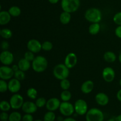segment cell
<instances>
[{
	"label": "cell",
	"instance_id": "obj_1",
	"mask_svg": "<svg viewBox=\"0 0 121 121\" xmlns=\"http://www.w3.org/2000/svg\"><path fill=\"white\" fill-rule=\"evenodd\" d=\"M32 68L37 73H41L47 69L48 67V61L46 57L41 56H38L32 61Z\"/></svg>",
	"mask_w": 121,
	"mask_h": 121
},
{
	"label": "cell",
	"instance_id": "obj_2",
	"mask_svg": "<svg viewBox=\"0 0 121 121\" xmlns=\"http://www.w3.org/2000/svg\"><path fill=\"white\" fill-rule=\"evenodd\" d=\"M102 15L100 9L96 8H91L85 13V18L87 21L92 23H99L102 20Z\"/></svg>",
	"mask_w": 121,
	"mask_h": 121
},
{
	"label": "cell",
	"instance_id": "obj_3",
	"mask_svg": "<svg viewBox=\"0 0 121 121\" xmlns=\"http://www.w3.org/2000/svg\"><path fill=\"white\" fill-rule=\"evenodd\" d=\"M69 74V69L65 64H58L53 69V74L58 80L67 79Z\"/></svg>",
	"mask_w": 121,
	"mask_h": 121
},
{
	"label": "cell",
	"instance_id": "obj_4",
	"mask_svg": "<svg viewBox=\"0 0 121 121\" xmlns=\"http://www.w3.org/2000/svg\"><path fill=\"white\" fill-rule=\"evenodd\" d=\"M80 5V0H61V7L63 11L69 13L77 11Z\"/></svg>",
	"mask_w": 121,
	"mask_h": 121
},
{
	"label": "cell",
	"instance_id": "obj_5",
	"mask_svg": "<svg viewBox=\"0 0 121 121\" xmlns=\"http://www.w3.org/2000/svg\"><path fill=\"white\" fill-rule=\"evenodd\" d=\"M104 114L98 108H92L88 110L86 114V121H104Z\"/></svg>",
	"mask_w": 121,
	"mask_h": 121
},
{
	"label": "cell",
	"instance_id": "obj_6",
	"mask_svg": "<svg viewBox=\"0 0 121 121\" xmlns=\"http://www.w3.org/2000/svg\"><path fill=\"white\" fill-rule=\"evenodd\" d=\"M59 109L60 113L66 117H71L75 112L74 105L69 102H62Z\"/></svg>",
	"mask_w": 121,
	"mask_h": 121
},
{
	"label": "cell",
	"instance_id": "obj_7",
	"mask_svg": "<svg viewBox=\"0 0 121 121\" xmlns=\"http://www.w3.org/2000/svg\"><path fill=\"white\" fill-rule=\"evenodd\" d=\"M74 107L76 113L80 116L86 115L88 111V105L87 102L83 99L77 100L74 103Z\"/></svg>",
	"mask_w": 121,
	"mask_h": 121
},
{
	"label": "cell",
	"instance_id": "obj_8",
	"mask_svg": "<svg viewBox=\"0 0 121 121\" xmlns=\"http://www.w3.org/2000/svg\"><path fill=\"white\" fill-rule=\"evenodd\" d=\"M9 103L13 109H19L22 108L24 103V98L21 95L14 93L9 99Z\"/></svg>",
	"mask_w": 121,
	"mask_h": 121
},
{
	"label": "cell",
	"instance_id": "obj_9",
	"mask_svg": "<svg viewBox=\"0 0 121 121\" xmlns=\"http://www.w3.org/2000/svg\"><path fill=\"white\" fill-rule=\"evenodd\" d=\"M14 71L8 66H2L0 67V78L4 80H10L14 76Z\"/></svg>",
	"mask_w": 121,
	"mask_h": 121
},
{
	"label": "cell",
	"instance_id": "obj_10",
	"mask_svg": "<svg viewBox=\"0 0 121 121\" xmlns=\"http://www.w3.org/2000/svg\"><path fill=\"white\" fill-rule=\"evenodd\" d=\"M14 55L9 51H2L0 54V61L2 65L5 66L11 65L14 61Z\"/></svg>",
	"mask_w": 121,
	"mask_h": 121
},
{
	"label": "cell",
	"instance_id": "obj_11",
	"mask_svg": "<svg viewBox=\"0 0 121 121\" xmlns=\"http://www.w3.org/2000/svg\"><path fill=\"white\" fill-rule=\"evenodd\" d=\"M27 47L29 51L37 53L42 50V44L36 39H31L27 43Z\"/></svg>",
	"mask_w": 121,
	"mask_h": 121
},
{
	"label": "cell",
	"instance_id": "obj_12",
	"mask_svg": "<svg viewBox=\"0 0 121 121\" xmlns=\"http://www.w3.org/2000/svg\"><path fill=\"white\" fill-rule=\"evenodd\" d=\"M102 78L105 82L111 83L114 80L115 78V72L113 68L111 67H106L102 71Z\"/></svg>",
	"mask_w": 121,
	"mask_h": 121
},
{
	"label": "cell",
	"instance_id": "obj_13",
	"mask_svg": "<svg viewBox=\"0 0 121 121\" xmlns=\"http://www.w3.org/2000/svg\"><path fill=\"white\" fill-rule=\"evenodd\" d=\"M78 63V57L75 53H70L66 56L65 59V65L69 69L73 68Z\"/></svg>",
	"mask_w": 121,
	"mask_h": 121
},
{
	"label": "cell",
	"instance_id": "obj_14",
	"mask_svg": "<svg viewBox=\"0 0 121 121\" xmlns=\"http://www.w3.org/2000/svg\"><path fill=\"white\" fill-rule=\"evenodd\" d=\"M60 104H61V102L58 98H52L47 100L46 108L48 111L54 112L59 109Z\"/></svg>",
	"mask_w": 121,
	"mask_h": 121
},
{
	"label": "cell",
	"instance_id": "obj_15",
	"mask_svg": "<svg viewBox=\"0 0 121 121\" xmlns=\"http://www.w3.org/2000/svg\"><path fill=\"white\" fill-rule=\"evenodd\" d=\"M38 108H39L37 106L35 103L31 101L24 102L22 108H21L22 111L25 113H30V114H33V113L36 112Z\"/></svg>",
	"mask_w": 121,
	"mask_h": 121
},
{
	"label": "cell",
	"instance_id": "obj_16",
	"mask_svg": "<svg viewBox=\"0 0 121 121\" xmlns=\"http://www.w3.org/2000/svg\"><path fill=\"white\" fill-rule=\"evenodd\" d=\"M8 91L13 93H17L21 89V83L15 78H12L8 83Z\"/></svg>",
	"mask_w": 121,
	"mask_h": 121
},
{
	"label": "cell",
	"instance_id": "obj_17",
	"mask_svg": "<svg viewBox=\"0 0 121 121\" xmlns=\"http://www.w3.org/2000/svg\"><path fill=\"white\" fill-rule=\"evenodd\" d=\"M95 100L98 105L104 106L109 104V98L106 93L100 92V93H97L96 95L95 96Z\"/></svg>",
	"mask_w": 121,
	"mask_h": 121
},
{
	"label": "cell",
	"instance_id": "obj_18",
	"mask_svg": "<svg viewBox=\"0 0 121 121\" xmlns=\"http://www.w3.org/2000/svg\"><path fill=\"white\" fill-rule=\"evenodd\" d=\"M94 83L92 80H86L84 82L81 86V91L84 94H89L91 93L94 89Z\"/></svg>",
	"mask_w": 121,
	"mask_h": 121
},
{
	"label": "cell",
	"instance_id": "obj_19",
	"mask_svg": "<svg viewBox=\"0 0 121 121\" xmlns=\"http://www.w3.org/2000/svg\"><path fill=\"white\" fill-rule=\"evenodd\" d=\"M11 19V15L7 11H1L0 12V25L4 26L9 23Z\"/></svg>",
	"mask_w": 121,
	"mask_h": 121
},
{
	"label": "cell",
	"instance_id": "obj_20",
	"mask_svg": "<svg viewBox=\"0 0 121 121\" xmlns=\"http://www.w3.org/2000/svg\"><path fill=\"white\" fill-rule=\"evenodd\" d=\"M18 65L20 70L24 71V72H26V71L28 70L31 67V63L30 61L28 60H26L25 58H22L19 60L18 63Z\"/></svg>",
	"mask_w": 121,
	"mask_h": 121
},
{
	"label": "cell",
	"instance_id": "obj_21",
	"mask_svg": "<svg viewBox=\"0 0 121 121\" xmlns=\"http://www.w3.org/2000/svg\"><path fill=\"white\" fill-rule=\"evenodd\" d=\"M71 13H68V12L63 11L60 14V17H59V20H60V22L62 24L66 25L68 24L71 20Z\"/></svg>",
	"mask_w": 121,
	"mask_h": 121
},
{
	"label": "cell",
	"instance_id": "obj_22",
	"mask_svg": "<svg viewBox=\"0 0 121 121\" xmlns=\"http://www.w3.org/2000/svg\"><path fill=\"white\" fill-rule=\"evenodd\" d=\"M104 59L106 62L113 63L117 60V56L113 52L108 51L105 53L104 55Z\"/></svg>",
	"mask_w": 121,
	"mask_h": 121
},
{
	"label": "cell",
	"instance_id": "obj_23",
	"mask_svg": "<svg viewBox=\"0 0 121 121\" xmlns=\"http://www.w3.org/2000/svg\"><path fill=\"white\" fill-rule=\"evenodd\" d=\"M100 26L99 23H92L89 27V33L92 35H96L99 33Z\"/></svg>",
	"mask_w": 121,
	"mask_h": 121
},
{
	"label": "cell",
	"instance_id": "obj_24",
	"mask_svg": "<svg viewBox=\"0 0 121 121\" xmlns=\"http://www.w3.org/2000/svg\"><path fill=\"white\" fill-rule=\"evenodd\" d=\"M22 121V116L19 112L14 111L9 115L8 121Z\"/></svg>",
	"mask_w": 121,
	"mask_h": 121
},
{
	"label": "cell",
	"instance_id": "obj_25",
	"mask_svg": "<svg viewBox=\"0 0 121 121\" xmlns=\"http://www.w3.org/2000/svg\"><path fill=\"white\" fill-rule=\"evenodd\" d=\"M8 11L9 12L11 17H18L21 13V9L17 6H13L10 7Z\"/></svg>",
	"mask_w": 121,
	"mask_h": 121
},
{
	"label": "cell",
	"instance_id": "obj_26",
	"mask_svg": "<svg viewBox=\"0 0 121 121\" xmlns=\"http://www.w3.org/2000/svg\"><path fill=\"white\" fill-rule=\"evenodd\" d=\"M0 35L3 39H9L13 36V33L8 28H2L0 30Z\"/></svg>",
	"mask_w": 121,
	"mask_h": 121
},
{
	"label": "cell",
	"instance_id": "obj_27",
	"mask_svg": "<svg viewBox=\"0 0 121 121\" xmlns=\"http://www.w3.org/2000/svg\"><path fill=\"white\" fill-rule=\"evenodd\" d=\"M60 98L63 102H69L72 98V93L69 90L63 91L60 94Z\"/></svg>",
	"mask_w": 121,
	"mask_h": 121
},
{
	"label": "cell",
	"instance_id": "obj_28",
	"mask_svg": "<svg viewBox=\"0 0 121 121\" xmlns=\"http://www.w3.org/2000/svg\"><path fill=\"white\" fill-rule=\"evenodd\" d=\"M27 95L31 99L34 100L37 98L38 92L34 87H30L27 91Z\"/></svg>",
	"mask_w": 121,
	"mask_h": 121
},
{
	"label": "cell",
	"instance_id": "obj_29",
	"mask_svg": "<svg viewBox=\"0 0 121 121\" xmlns=\"http://www.w3.org/2000/svg\"><path fill=\"white\" fill-rule=\"evenodd\" d=\"M56 118V114L53 111H49L45 113L43 118L44 121H54Z\"/></svg>",
	"mask_w": 121,
	"mask_h": 121
},
{
	"label": "cell",
	"instance_id": "obj_30",
	"mask_svg": "<svg viewBox=\"0 0 121 121\" xmlns=\"http://www.w3.org/2000/svg\"><path fill=\"white\" fill-rule=\"evenodd\" d=\"M11 108L9 102L6 100H2L0 103V109L2 112H8Z\"/></svg>",
	"mask_w": 121,
	"mask_h": 121
},
{
	"label": "cell",
	"instance_id": "obj_31",
	"mask_svg": "<svg viewBox=\"0 0 121 121\" xmlns=\"http://www.w3.org/2000/svg\"><path fill=\"white\" fill-rule=\"evenodd\" d=\"M60 85L61 88L62 89L63 91L65 90H69L70 87V82L67 79H63V80H60Z\"/></svg>",
	"mask_w": 121,
	"mask_h": 121
},
{
	"label": "cell",
	"instance_id": "obj_32",
	"mask_svg": "<svg viewBox=\"0 0 121 121\" xmlns=\"http://www.w3.org/2000/svg\"><path fill=\"white\" fill-rule=\"evenodd\" d=\"M35 104H36L37 106L39 108H41L46 106V103H47V100L44 98L43 97H40V98H37L35 100Z\"/></svg>",
	"mask_w": 121,
	"mask_h": 121
},
{
	"label": "cell",
	"instance_id": "obj_33",
	"mask_svg": "<svg viewBox=\"0 0 121 121\" xmlns=\"http://www.w3.org/2000/svg\"><path fill=\"white\" fill-rule=\"evenodd\" d=\"M53 45L52 42L49 41H46L42 43V50L45 52H49L52 50Z\"/></svg>",
	"mask_w": 121,
	"mask_h": 121
},
{
	"label": "cell",
	"instance_id": "obj_34",
	"mask_svg": "<svg viewBox=\"0 0 121 121\" xmlns=\"http://www.w3.org/2000/svg\"><path fill=\"white\" fill-rule=\"evenodd\" d=\"M24 72H25L21 70H18L14 73V78L20 81L24 80L25 78H26V74H25Z\"/></svg>",
	"mask_w": 121,
	"mask_h": 121
},
{
	"label": "cell",
	"instance_id": "obj_35",
	"mask_svg": "<svg viewBox=\"0 0 121 121\" xmlns=\"http://www.w3.org/2000/svg\"><path fill=\"white\" fill-rule=\"evenodd\" d=\"M8 91V85L6 80H2L1 79L0 80V92L1 93H5Z\"/></svg>",
	"mask_w": 121,
	"mask_h": 121
},
{
	"label": "cell",
	"instance_id": "obj_36",
	"mask_svg": "<svg viewBox=\"0 0 121 121\" xmlns=\"http://www.w3.org/2000/svg\"><path fill=\"white\" fill-rule=\"evenodd\" d=\"M35 57L34 56V53H33L31 51H27L25 53L24 56V58L26 59V60H28L29 61H33L34 59H35Z\"/></svg>",
	"mask_w": 121,
	"mask_h": 121
},
{
	"label": "cell",
	"instance_id": "obj_37",
	"mask_svg": "<svg viewBox=\"0 0 121 121\" xmlns=\"http://www.w3.org/2000/svg\"><path fill=\"white\" fill-rule=\"evenodd\" d=\"M113 22L118 26H121V12L116 13L113 18Z\"/></svg>",
	"mask_w": 121,
	"mask_h": 121
},
{
	"label": "cell",
	"instance_id": "obj_38",
	"mask_svg": "<svg viewBox=\"0 0 121 121\" xmlns=\"http://www.w3.org/2000/svg\"><path fill=\"white\" fill-rule=\"evenodd\" d=\"M22 121H34V118L32 114L26 113L22 117Z\"/></svg>",
	"mask_w": 121,
	"mask_h": 121
},
{
	"label": "cell",
	"instance_id": "obj_39",
	"mask_svg": "<svg viewBox=\"0 0 121 121\" xmlns=\"http://www.w3.org/2000/svg\"><path fill=\"white\" fill-rule=\"evenodd\" d=\"M9 119V115L7 112H2L0 114V119L1 121H8Z\"/></svg>",
	"mask_w": 121,
	"mask_h": 121
},
{
	"label": "cell",
	"instance_id": "obj_40",
	"mask_svg": "<svg viewBox=\"0 0 121 121\" xmlns=\"http://www.w3.org/2000/svg\"><path fill=\"white\" fill-rule=\"evenodd\" d=\"M1 48L3 50V51L7 50L8 49V48H9V43H8V41H2V43H1Z\"/></svg>",
	"mask_w": 121,
	"mask_h": 121
},
{
	"label": "cell",
	"instance_id": "obj_41",
	"mask_svg": "<svg viewBox=\"0 0 121 121\" xmlns=\"http://www.w3.org/2000/svg\"><path fill=\"white\" fill-rule=\"evenodd\" d=\"M116 36L118 37L119 39H121V26H118V27H117L115 31Z\"/></svg>",
	"mask_w": 121,
	"mask_h": 121
},
{
	"label": "cell",
	"instance_id": "obj_42",
	"mask_svg": "<svg viewBox=\"0 0 121 121\" xmlns=\"http://www.w3.org/2000/svg\"><path fill=\"white\" fill-rule=\"evenodd\" d=\"M117 98L119 101L121 102V89L118 91V92L117 93Z\"/></svg>",
	"mask_w": 121,
	"mask_h": 121
},
{
	"label": "cell",
	"instance_id": "obj_43",
	"mask_svg": "<svg viewBox=\"0 0 121 121\" xmlns=\"http://www.w3.org/2000/svg\"><path fill=\"white\" fill-rule=\"evenodd\" d=\"M11 67H12V69H13V70L14 71V72H17V71H18V70H20V69H19V67H18V65H13Z\"/></svg>",
	"mask_w": 121,
	"mask_h": 121
},
{
	"label": "cell",
	"instance_id": "obj_44",
	"mask_svg": "<svg viewBox=\"0 0 121 121\" xmlns=\"http://www.w3.org/2000/svg\"><path fill=\"white\" fill-rule=\"evenodd\" d=\"M63 121H76V120L74 118L69 117H67V118H65Z\"/></svg>",
	"mask_w": 121,
	"mask_h": 121
},
{
	"label": "cell",
	"instance_id": "obj_45",
	"mask_svg": "<svg viewBox=\"0 0 121 121\" xmlns=\"http://www.w3.org/2000/svg\"><path fill=\"white\" fill-rule=\"evenodd\" d=\"M59 1V0H48V2L52 4H56Z\"/></svg>",
	"mask_w": 121,
	"mask_h": 121
},
{
	"label": "cell",
	"instance_id": "obj_46",
	"mask_svg": "<svg viewBox=\"0 0 121 121\" xmlns=\"http://www.w3.org/2000/svg\"><path fill=\"white\" fill-rule=\"evenodd\" d=\"M57 121H64L63 117H61V116H59V117L57 118Z\"/></svg>",
	"mask_w": 121,
	"mask_h": 121
},
{
	"label": "cell",
	"instance_id": "obj_47",
	"mask_svg": "<svg viewBox=\"0 0 121 121\" xmlns=\"http://www.w3.org/2000/svg\"><path fill=\"white\" fill-rule=\"evenodd\" d=\"M115 121H121V114L115 117Z\"/></svg>",
	"mask_w": 121,
	"mask_h": 121
},
{
	"label": "cell",
	"instance_id": "obj_48",
	"mask_svg": "<svg viewBox=\"0 0 121 121\" xmlns=\"http://www.w3.org/2000/svg\"><path fill=\"white\" fill-rule=\"evenodd\" d=\"M107 121H115V118H110V119H108Z\"/></svg>",
	"mask_w": 121,
	"mask_h": 121
},
{
	"label": "cell",
	"instance_id": "obj_49",
	"mask_svg": "<svg viewBox=\"0 0 121 121\" xmlns=\"http://www.w3.org/2000/svg\"><path fill=\"white\" fill-rule=\"evenodd\" d=\"M118 59H119V62H120L121 63V53H120V54H119V57H118Z\"/></svg>",
	"mask_w": 121,
	"mask_h": 121
},
{
	"label": "cell",
	"instance_id": "obj_50",
	"mask_svg": "<svg viewBox=\"0 0 121 121\" xmlns=\"http://www.w3.org/2000/svg\"><path fill=\"white\" fill-rule=\"evenodd\" d=\"M44 121L41 120V119H37V120H35V121Z\"/></svg>",
	"mask_w": 121,
	"mask_h": 121
},
{
	"label": "cell",
	"instance_id": "obj_51",
	"mask_svg": "<svg viewBox=\"0 0 121 121\" xmlns=\"http://www.w3.org/2000/svg\"><path fill=\"white\" fill-rule=\"evenodd\" d=\"M119 85H120V86L121 87V79H120V80H119Z\"/></svg>",
	"mask_w": 121,
	"mask_h": 121
},
{
	"label": "cell",
	"instance_id": "obj_52",
	"mask_svg": "<svg viewBox=\"0 0 121 121\" xmlns=\"http://www.w3.org/2000/svg\"></svg>",
	"mask_w": 121,
	"mask_h": 121
}]
</instances>
